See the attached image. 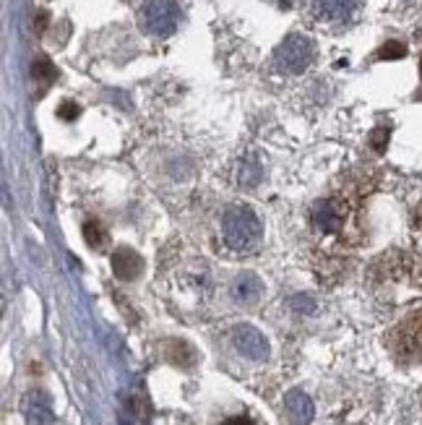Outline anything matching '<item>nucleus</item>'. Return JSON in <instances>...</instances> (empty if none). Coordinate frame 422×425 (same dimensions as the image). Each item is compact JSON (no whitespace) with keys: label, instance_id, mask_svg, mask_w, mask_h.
I'll list each match as a JSON object with an SVG mask.
<instances>
[{"label":"nucleus","instance_id":"nucleus-1","mask_svg":"<svg viewBox=\"0 0 422 425\" xmlns=\"http://www.w3.org/2000/svg\"><path fill=\"white\" fill-rule=\"evenodd\" d=\"M367 287L381 303L404 305L422 297V258L406 250H389L367 269Z\"/></svg>","mask_w":422,"mask_h":425},{"label":"nucleus","instance_id":"nucleus-2","mask_svg":"<svg viewBox=\"0 0 422 425\" xmlns=\"http://www.w3.org/2000/svg\"><path fill=\"white\" fill-rule=\"evenodd\" d=\"M222 241L224 245L235 253H255L263 243V227L261 219L250 206L243 204H232L222 211Z\"/></svg>","mask_w":422,"mask_h":425},{"label":"nucleus","instance_id":"nucleus-3","mask_svg":"<svg viewBox=\"0 0 422 425\" xmlns=\"http://www.w3.org/2000/svg\"><path fill=\"white\" fill-rule=\"evenodd\" d=\"M386 347L399 365H404V368L422 365V308L404 316L394 329H389Z\"/></svg>","mask_w":422,"mask_h":425},{"label":"nucleus","instance_id":"nucleus-4","mask_svg":"<svg viewBox=\"0 0 422 425\" xmlns=\"http://www.w3.org/2000/svg\"><path fill=\"white\" fill-rule=\"evenodd\" d=\"M311 227L321 241H336V238L344 241L352 227L350 201L342 199V196L316 201L311 206Z\"/></svg>","mask_w":422,"mask_h":425},{"label":"nucleus","instance_id":"nucleus-5","mask_svg":"<svg viewBox=\"0 0 422 425\" xmlns=\"http://www.w3.org/2000/svg\"><path fill=\"white\" fill-rule=\"evenodd\" d=\"M316 60V45L305 34H289L274 53V68L287 76H300Z\"/></svg>","mask_w":422,"mask_h":425},{"label":"nucleus","instance_id":"nucleus-6","mask_svg":"<svg viewBox=\"0 0 422 425\" xmlns=\"http://www.w3.org/2000/svg\"><path fill=\"white\" fill-rule=\"evenodd\" d=\"M141 26L146 34L165 40L180 26V6L172 0H149L141 9Z\"/></svg>","mask_w":422,"mask_h":425},{"label":"nucleus","instance_id":"nucleus-7","mask_svg":"<svg viewBox=\"0 0 422 425\" xmlns=\"http://www.w3.org/2000/svg\"><path fill=\"white\" fill-rule=\"evenodd\" d=\"M232 342L238 347L240 353L250 358V360H266V355H269V342L263 337L261 331L250 326V324H240L232 329Z\"/></svg>","mask_w":422,"mask_h":425},{"label":"nucleus","instance_id":"nucleus-8","mask_svg":"<svg viewBox=\"0 0 422 425\" xmlns=\"http://www.w3.org/2000/svg\"><path fill=\"white\" fill-rule=\"evenodd\" d=\"M144 272V258L138 256L133 248H126L120 245L115 253H112V274L123 282H133L141 277Z\"/></svg>","mask_w":422,"mask_h":425},{"label":"nucleus","instance_id":"nucleus-9","mask_svg":"<svg viewBox=\"0 0 422 425\" xmlns=\"http://www.w3.org/2000/svg\"><path fill=\"white\" fill-rule=\"evenodd\" d=\"M355 11V0H313V16L326 24H344Z\"/></svg>","mask_w":422,"mask_h":425},{"label":"nucleus","instance_id":"nucleus-10","mask_svg":"<svg viewBox=\"0 0 422 425\" xmlns=\"http://www.w3.org/2000/svg\"><path fill=\"white\" fill-rule=\"evenodd\" d=\"M261 292H263L261 280H258L255 274H250V272H243L238 280H235V285H232V297H235L238 303H243V305L255 303V300L261 297Z\"/></svg>","mask_w":422,"mask_h":425},{"label":"nucleus","instance_id":"nucleus-11","mask_svg":"<svg viewBox=\"0 0 422 425\" xmlns=\"http://www.w3.org/2000/svg\"><path fill=\"white\" fill-rule=\"evenodd\" d=\"M284 404H287V415L292 417L295 425H305L313 420V402L303 392H289Z\"/></svg>","mask_w":422,"mask_h":425},{"label":"nucleus","instance_id":"nucleus-12","mask_svg":"<svg viewBox=\"0 0 422 425\" xmlns=\"http://www.w3.org/2000/svg\"><path fill=\"white\" fill-rule=\"evenodd\" d=\"M26 420L29 425H52V409L45 394H32L26 402Z\"/></svg>","mask_w":422,"mask_h":425},{"label":"nucleus","instance_id":"nucleus-13","mask_svg":"<svg viewBox=\"0 0 422 425\" xmlns=\"http://www.w3.org/2000/svg\"><path fill=\"white\" fill-rule=\"evenodd\" d=\"M84 241L89 243V248L104 250V248H107V243H110V235H107V230H104L102 222L89 219L87 225H84Z\"/></svg>","mask_w":422,"mask_h":425},{"label":"nucleus","instance_id":"nucleus-14","mask_svg":"<svg viewBox=\"0 0 422 425\" xmlns=\"http://www.w3.org/2000/svg\"><path fill=\"white\" fill-rule=\"evenodd\" d=\"M55 76H57L55 65L50 63L48 57H37V60H34V79H40L42 84H50Z\"/></svg>","mask_w":422,"mask_h":425},{"label":"nucleus","instance_id":"nucleus-15","mask_svg":"<svg viewBox=\"0 0 422 425\" xmlns=\"http://www.w3.org/2000/svg\"><path fill=\"white\" fill-rule=\"evenodd\" d=\"M404 55H406V48L396 40L386 42V45L378 50V57H381V60H401Z\"/></svg>","mask_w":422,"mask_h":425},{"label":"nucleus","instance_id":"nucleus-16","mask_svg":"<svg viewBox=\"0 0 422 425\" xmlns=\"http://www.w3.org/2000/svg\"><path fill=\"white\" fill-rule=\"evenodd\" d=\"M389 136H391L389 128H375L373 133H370V146H373L375 154L386 152V146H389Z\"/></svg>","mask_w":422,"mask_h":425},{"label":"nucleus","instance_id":"nucleus-17","mask_svg":"<svg viewBox=\"0 0 422 425\" xmlns=\"http://www.w3.org/2000/svg\"><path fill=\"white\" fill-rule=\"evenodd\" d=\"M81 115V107L76 102H63L57 107V118H63V121H76Z\"/></svg>","mask_w":422,"mask_h":425},{"label":"nucleus","instance_id":"nucleus-18","mask_svg":"<svg viewBox=\"0 0 422 425\" xmlns=\"http://www.w3.org/2000/svg\"><path fill=\"white\" fill-rule=\"evenodd\" d=\"M222 425H255L250 417H243V415H238V417H230V420H224Z\"/></svg>","mask_w":422,"mask_h":425},{"label":"nucleus","instance_id":"nucleus-19","mask_svg":"<svg viewBox=\"0 0 422 425\" xmlns=\"http://www.w3.org/2000/svg\"><path fill=\"white\" fill-rule=\"evenodd\" d=\"M45 26H48V13H45V11H40V13H37V32H45Z\"/></svg>","mask_w":422,"mask_h":425},{"label":"nucleus","instance_id":"nucleus-20","mask_svg":"<svg viewBox=\"0 0 422 425\" xmlns=\"http://www.w3.org/2000/svg\"><path fill=\"white\" fill-rule=\"evenodd\" d=\"M297 0H279V6H284V9H292Z\"/></svg>","mask_w":422,"mask_h":425},{"label":"nucleus","instance_id":"nucleus-21","mask_svg":"<svg viewBox=\"0 0 422 425\" xmlns=\"http://www.w3.org/2000/svg\"><path fill=\"white\" fill-rule=\"evenodd\" d=\"M420 68H422V60H420Z\"/></svg>","mask_w":422,"mask_h":425},{"label":"nucleus","instance_id":"nucleus-22","mask_svg":"<svg viewBox=\"0 0 422 425\" xmlns=\"http://www.w3.org/2000/svg\"><path fill=\"white\" fill-rule=\"evenodd\" d=\"M420 397H422V394H420Z\"/></svg>","mask_w":422,"mask_h":425}]
</instances>
